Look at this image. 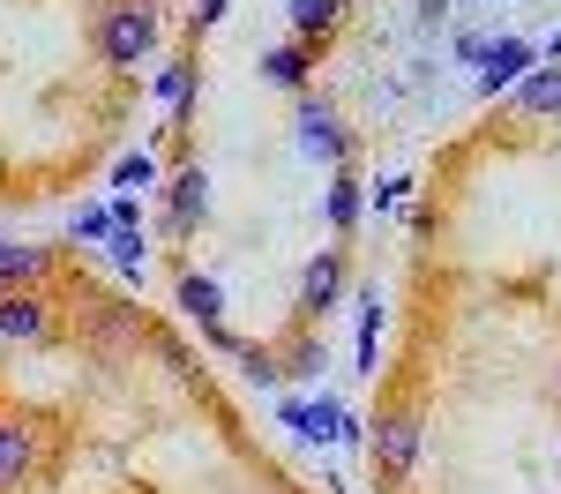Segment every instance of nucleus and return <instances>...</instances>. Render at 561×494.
Instances as JSON below:
<instances>
[{
	"label": "nucleus",
	"mask_w": 561,
	"mask_h": 494,
	"mask_svg": "<svg viewBox=\"0 0 561 494\" xmlns=\"http://www.w3.org/2000/svg\"><path fill=\"white\" fill-rule=\"evenodd\" d=\"M98 60H113V68H142L150 60V45H158V15L142 8V0H113V8H98Z\"/></svg>",
	"instance_id": "2"
},
{
	"label": "nucleus",
	"mask_w": 561,
	"mask_h": 494,
	"mask_svg": "<svg viewBox=\"0 0 561 494\" xmlns=\"http://www.w3.org/2000/svg\"><path fill=\"white\" fill-rule=\"evenodd\" d=\"M240 367H248V382H255V390H277V382H285V359L262 353V345H240Z\"/></svg>",
	"instance_id": "21"
},
{
	"label": "nucleus",
	"mask_w": 561,
	"mask_h": 494,
	"mask_svg": "<svg viewBox=\"0 0 561 494\" xmlns=\"http://www.w3.org/2000/svg\"><path fill=\"white\" fill-rule=\"evenodd\" d=\"M337 300H345V248H322V255L300 269V322L337 314Z\"/></svg>",
	"instance_id": "7"
},
{
	"label": "nucleus",
	"mask_w": 561,
	"mask_h": 494,
	"mask_svg": "<svg viewBox=\"0 0 561 494\" xmlns=\"http://www.w3.org/2000/svg\"><path fill=\"white\" fill-rule=\"evenodd\" d=\"M434 23H449V0H420V31H434Z\"/></svg>",
	"instance_id": "27"
},
{
	"label": "nucleus",
	"mask_w": 561,
	"mask_h": 494,
	"mask_svg": "<svg viewBox=\"0 0 561 494\" xmlns=\"http://www.w3.org/2000/svg\"><path fill=\"white\" fill-rule=\"evenodd\" d=\"M382 285H367L359 292V330H352V367L359 375H375V353H382Z\"/></svg>",
	"instance_id": "13"
},
{
	"label": "nucleus",
	"mask_w": 561,
	"mask_h": 494,
	"mask_svg": "<svg viewBox=\"0 0 561 494\" xmlns=\"http://www.w3.org/2000/svg\"><path fill=\"white\" fill-rule=\"evenodd\" d=\"M359 210H367V195H359L352 165H345V173H330V187H322V218H330V232H337V240L359 225Z\"/></svg>",
	"instance_id": "14"
},
{
	"label": "nucleus",
	"mask_w": 561,
	"mask_h": 494,
	"mask_svg": "<svg viewBox=\"0 0 561 494\" xmlns=\"http://www.w3.org/2000/svg\"><path fill=\"white\" fill-rule=\"evenodd\" d=\"M113 225H142V195H113Z\"/></svg>",
	"instance_id": "25"
},
{
	"label": "nucleus",
	"mask_w": 561,
	"mask_h": 494,
	"mask_svg": "<svg viewBox=\"0 0 561 494\" xmlns=\"http://www.w3.org/2000/svg\"><path fill=\"white\" fill-rule=\"evenodd\" d=\"M404 187H412V180H382V187H375L367 203H375V210H397V203H404Z\"/></svg>",
	"instance_id": "24"
},
{
	"label": "nucleus",
	"mask_w": 561,
	"mask_h": 494,
	"mask_svg": "<svg viewBox=\"0 0 561 494\" xmlns=\"http://www.w3.org/2000/svg\"><path fill=\"white\" fill-rule=\"evenodd\" d=\"M158 105H165V113H187V105H195V68H187V60L158 68Z\"/></svg>",
	"instance_id": "19"
},
{
	"label": "nucleus",
	"mask_w": 561,
	"mask_h": 494,
	"mask_svg": "<svg viewBox=\"0 0 561 494\" xmlns=\"http://www.w3.org/2000/svg\"><path fill=\"white\" fill-rule=\"evenodd\" d=\"M8 292H15V285H8V277H0V300H8Z\"/></svg>",
	"instance_id": "28"
},
{
	"label": "nucleus",
	"mask_w": 561,
	"mask_h": 494,
	"mask_svg": "<svg viewBox=\"0 0 561 494\" xmlns=\"http://www.w3.org/2000/svg\"><path fill=\"white\" fill-rule=\"evenodd\" d=\"M45 337H53V308H45L31 285H15L0 300V345H45Z\"/></svg>",
	"instance_id": "8"
},
{
	"label": "nucleus",
	"mask_w": 561,
	"mask_h": 494,
	"mask_svg": "<svg viewBox=\"0 0 561 494\" xmlns=\"http://www.w3.org/2000/svg\"><path fill=\"white\" fill-rule=\"evenodd\" d=\"M225 8H232V0H195V31H210V23H225Z\"/></svg>",
	"instance_id": "26"
},
{
	"label": "nucleus",
	"mask_w": 561,
	"mask_h": 494,
	"mask_svg": "<svg viewBox=\"0 0 561 494\" xmlns=\"http://www.w3.org/2000/svg\"><path fill=\"white\" fill-rule=\"evenodd\" d=\"M345 8H352V0H293V8H285V15H293V38L322 45L337 23H345Z\"/></svg>",
	"instance_id": "15"
},
{
	"label": "nucleus",
	"mask_w": 561,
	"mask_h": 494,
	"mask_svg": "<svg viewBox=\"0 0 561 494\" xmlns=\"http://www.w3.org/2000/svg\"><path fill=\"white\" fill-rule=\"evenodd\" d=\"M180 314L195 322V330H210V322H225V292H217V277H203V269H180Z\"/></svg>",
	"instance_id": "12"
},
{
	"label": "nucleus",
	"mask_w": 561,
	"mask_h": 494,
	"mask_svg": "<svg viewBox=\"0 0 561 494\" xmlns=\"http://www.w3.org/2000/svg\"><path fill=\"white\" fill-rule=\"evenodd\" d=\"M277 420H285L300 443H359V435L375 427V420H352L345 398H330V390H322V398H285Z\"/></svg>",
	"instance_id": "4"
},
{
	"label": "nucleus",
	"mask_w": 561,
	"mask_h": 494,
	"mask_svg": "<svg viewBox=\"0 0 561 494\" xmlns=\"http://www.w3.org/2000/svg\"><path fill=\"white\" fill-rule=\"evenodd\" d=\"M105 255H113V269H121V277H142V269H150V240H142V225H113Z\"/></svg>",
	"instance_id": "18"
},
{
	"label": "nucleus",
	"mask_w": 561,
	"mask_h": 494,
	"mask_svg": "<svg viewBox=\"0 0 561 494\" xmlns=\"http://www.w3.org/2000/svg\"><path fill=\"white\" fill-rule=\"evenodd\" d=\"M68 240H76V248H105V240H113V195H105V203H83V210H68Z\"/></svg>",
	"instance_id": "17"
},
{
	"label": "nucleus",
	"mask_w": 561,
	"mask_h": 494,
	"mask_svg": "<svg viewBox=\"0 0 561 494\" xmlns=\"http://www.w3.org/2000/svg\"><path fill=\"white\" fill-rule=\"evenodd\" d=\"M307 76H314V45H270V53H262V83H277V90H293V97H300L307 90Z\"/></svg>",
	"instance_id": "11"
},
{
	"label": "nucleus",
	"mask_w": 561,
	"mask_h": 494,
	"mask_svg": "<svg viewBox=\"0 0 561 494\" xmlns=\"http://www.w3.org/2000/svg\"><path fill=\"white\" fill-rule=\"evenodd\" d=\"M449 53H457L465 68H479V53H486V38H479V31H457V38H449Z\"/></svg>",
	"instance_id": "23"
},
{
	"label": "nucleus",
	"mask_w": 561,
	"mask_h": 494,
	"mask_svg": "<svg viewBox=\"0 0 561 494\" xmlns=\"http://www.w3.org/2000/svg\"><path fill=\"white\" fill-rule=\"evenodd\" d=\"M203 345H210V353H232V359H240V345H248V337H240V330H225V322H210V330H203Z\"/></svg>",
	"instance_id": "22"
},
{
	"label": "nucleus",
	"mask_w": 561,
	"mask_h": 494,
	"mask_svg": "<svg viewBox=\"0 0 561 494\" xmlns=\"http://www.w3.org/2000/svg\"><path fill=\"white\" fill-rule=\"evenodd\" d=\"M510 97H517L524 120H561V68H547V60H539V68L510 90Z\"/></svg>",
	"instance_id": "10"
},
{
	"label": "nucleus",
	"mask_w": 561,
	"mask_h": 494,
	"mask_svg": "<svg viewBox=\"0 0 561 494\" xmlns=\"http://www.w3.org/2000/svg\"><path fill=\"white\" fill-rule=\"evenodd\" d=\"M158 195H165V240H195L203 218H210V173L203 165H180Z\"/></svg>",
	"instance_id": "5"
},
{
	"label": "nucleus",
	"mask_w": 561,
	"mask_h": 494,
	"mask_svg": "<svg viewBox=\"0 0 561 494\" xmlns=\"http://www.w3.org/2000/svg\"><path fill=\"white\" fill-rule=\"evenodd\" d=\"M420 443H427V420L412 412V404H397V412H382L375 420V487L397 494L404 480H412V464H420Z\"/></svg>",
	"instance_id": "1"
},
{
	"label": "nucleus",
	"mask_w": 561,
	"mask_h": 494,
	"mask_svg": "<svg viewBox=\"0 0 561 494\" xmlns=\"http://www.w3.org/2000/svg\"><path fill=\"white\" fill-rule=\"evenodd\" d=\"M165 180H158V158L150 150H128L121 165H113V195H158Z\"/></svg>",
	"instance_id": "16"
},
{
	"label": "nucleus",
	"mask_w": 561,
	"mask_h": 494,
	"mask_svg": "<svg viewBox=\"0 0 561 494\" xmlns=\"http://www.w3.org/2000/svg\"><path fill=\"white\" fill-rule=\"evenodd\" d=\"M554 472H561V457H554Z\"/></svg>",
	"instance_id": "29"
},
{
	"label": "nucleus",
	"mask_w": 561,
	"mask_h": 494,
	"mask_svg": "<svg viewBox=\"0 0 561 494\" xmlns=\"http://www.w3.org/2000/svg\"><path fill=\"white\" fill-rule=\"evenodd\" d=\"M531 68H539V45H531V38H517V31L486 38V53H479V97H502V90H517Z\"/></svg>",
	"instance_id": "6"
},
{
	"label": "nucleus",
	"mask_w": 561,
	"mask_h": 494,
	"mask_svg": "<svg viewBox=\"0 0 561 494\" xmlns=\"http://www.w3.org/2000/svg\"><path fill=\"white\" fill-rule=\"evenodd\" d=\"M322 367H330V353L300 330V337H293V353H285V382H322Z\"/></svg>",
	"instance_id": "20"
},
{
	"label": "nucleus",
	"mask_w": 561,
	"mask_h": 494,
	"mask_svg": "<svg viewBox=\"0 0 561 494\" xmlns=\"http://www.w3.org/2000/svg\"><path fill=\"white\" fill-rule=\"evenodd\" d=\"M31 464H38V435L15 420V412H0V494H15L31 480Z\"/></svg>",
	"instance_id": "9"
},
{
	"label": "nucleus",
	"mask_w": 561,
	"mask_h": 494,
	"mask_svg": "<svg viewBox=\"0 0 561 494\" xmlns=\"http://www.w3.org/2000/svg\"><path fill=\"white\" fill-rule=\"evenodd\" d=\"M293 135H300V150L314 158V165H330V173H345V165H352V128H345V113H337L330 97L300 90V105H293Z\"/></svg>",
	"instance_id": "3"
}]
</instances>
